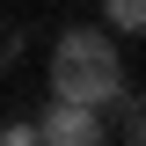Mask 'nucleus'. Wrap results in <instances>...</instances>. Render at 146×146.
<instances>
[{"label":"nucleus","mask_w":146,"mask_h":146,"mask_svg":"<svg viewBox=\"0 0 146 146\" xmlns=\"http://www.w3.org/2000/svg\"><path fill=\"white\" fill-rule=\"evenodd\" d=\"M102 29L139 36V29H146V0H102Z\"/></svg>","instance_id":"7ed1b4c3"},{"label":"nucleus","mask_w":146,"mask_h":146,"mask_svg":"<svg viewBox=\"0 0 146 146\" xmlns=\"http://www.w3.org/2000/svg\"><path fill=\"white\" fill-rule=\"evenodd\" d=\"M44 73H51V95L88 102V110H110L117 95H124V51H117V29H102V22H73V29H58Z\"/></svg>","instance_id":"f257e3e1"},{"label":"nucleus","mask_w":146,"mask_h":146,"mask_svg":"<svg viewBox=\"0 0 146 146\" xmlns=\"http://www.w3.org/2000/svg\"><path fill=\"white\" fill-rule=\"evenodd\" d=\"M15 58H22V29H0V73L15 66Z\"/></svg>","instance_id":"39448f33"},{"label":"nucleus","mask_w":146,"mask_h":146,"mask_svg":"<svg viewBox=\"0 0 146 146\" xmlns=\"http://www.w3.org/2000/svg\"><path fill=\"white\" fill-rule=\"evenodd\" d=\"M0 139H7V146H36V124H29V117H15V124H0Z\"/></svg>","instance_id":"20e7f679"},{"label":"nucleus","mask_w":146,"mask_h":146,"mask_svg":"<svg viewBox=\"0 0 146 146\" xmlns=\"http://www.w3.org/2000/svg\"><path fill=\"white\" fill-rule=\"evenodd\" d=\"M29 124H36V139H44V146H95V139H102V110L51 95V102H44V117H29Z\"/></svg>","instance_id":"f03ea898"}]
</instances>
